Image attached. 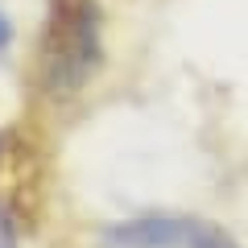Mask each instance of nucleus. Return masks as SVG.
I'll list each match as a JSON object with an SVG mask.
<instances>
[{
    "instance_id": "3",
    "label": "nucleus",
    "mask_w": 248,
    "mask_h": 248,
    "mask_svg": "<svg viewBox=\"0 0 248 248\" xmlns=\"http://www.w3.org/2000/svg\"><path fill=\"white\" fill-rule=\"evenodd\" d=\"M0 248H17V236H13L9 219H0Z\"/></svg>"
},
{
    "instance_id": "4",
    "label": "nucleus",
    "mask_w": 248,
    "mask_h": 248,
    "mask_svg": "<svg viewBox=\"0 0 248 248\" xmlns=\"http://www.w3.org/2000/svg\"><path fill=\"white\" fill-rule=\"evenodd\" d=\"M4 42H9V21L0 17V46H4Z\"/></svg>"
},
{
    "instance_id": "2",
    "label": "nucleus",
    "mask_w": 248,
    "mask_h": 248,
    "mask_svg": "<svg viewBox=\"0 0 248 248\" xmlns=\"http://www.w3.org/2000/svg\"><path fill=\"white\" fill-rule=\"evenodd\" d=\"M104 248H232V240L199 219L149 215V219L116 223L104 236Z\"/></svg>"
},
{
    "instance_id": "1",
    "label": "nucleus",
    "mask_w": 248,
    "mask_h": 248,
    "mask_svg": "<svg viewBox=\"0 0 248 248\" xmlns=\"http://www.w3.org/2000/svg\"><path fill=\"white\" fill-rule=\"evenodd\" d=\"M99 62V25L87 0L62 4L42 50V83L50 95H75Z\"/></svg>"
}]
</instances>
